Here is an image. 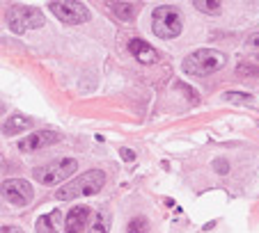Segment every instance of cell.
<instances>
[{
  "instance_id": "obj_1",
  "label": "cell",
  "mask_w": 259,
  "mask_h": 233,
  "mask_svg": "<svg viewBox=\"0 0 259 233\" xmlns=\"http://www.w3.org/2000/svg\"><path fill=\"white\" fill-rule=\"evenodd\" d=\"M106 185V174L101 169H90L85 174L76 176L73 181L60 185L58 188V199L69 201L73 197H90V194L101 192V188Z\"/></svg>"
},
{
  "instance_id": "obj_2",
  "label": "cell",
  "mask_w": 259,
  "mask_h": 233,
  "mask_svg": "<svg viewBox=\"0 0 259 233\" xmlns=\"http://www.w3.org/2000/svg\"><path fill=\"white\" fill-rule=\"evenodd\" d=\"M225 62H227L225 53L213 48H200L184 60V71L191 73V76H211V73L220 71L225 67Z\"/></svg>"
},
{
  "instance_id": "obj_3",
  "label": "cell",
  "mask_w": 259,
  "mask_h": 233,
  "mask_svg": "<svg viewBox=\"0 0 259 233\" xmlns=\"http://www.w3.org/2000/svg\"><path fill=\"white\" fill-rule=\"evenodd\" d=\"M76 169H78V162L73 158H58V160H51L46 165L37 167L34 169V179L39 181L41 185H58L64 179H69Z\"/></svg>"
},
{
  "instance_id": "obj_4",
  "label": "cell",
  "mask_w": 259,
  "mask_h": 233,
  "mask_svg": "<svg viewBox=\"0 0 259 233\" xmlns=\"http://www.w3.org/2000/svg\"><path fill=\"white\" fill-rule=\"evenodd\" d=\"M152 30L156 37L161 39H175L181 34L184 23H181V16L175 7H158L152 14Z\"/></svg>"
},
{
  "instance_id": "obj_5",
  "label": "cell",
  "mask_w": 259,
  "mask_h": 233,
  "mask_svg": "<svg viewBox=\"0 0 259 233\" xmlns=\"http://www.w3.org/2000/svg\"><path fill=\"white\" fill-rule=\"evenodd\" d=\"M7 25L12 32H28L32 28L44 25V14L39 10H32V7H12L7 12Z\"/></svg>"
},
{
  "instance_id": "obj_6",
  "label": "cell",
  "mask_w": 259,
  "mask_h": 233,
  "mask_svg": "<svg viewBox=\"0 0 259 233\" xmlns=\"http://www.w3.org/2000/svg\"><path fill=\"white\" fill-rule=\"evenodd\" d=\"M49 7L62 23L78 25V23H88L90 21V10L83 3H76V0H60V3H51Z\"/></svg>"
},
{
  "instance_id": "obj_7",
  "label": "cell",
  "mask_w": 259,
  "mask_h": 233,
  "mask_svg": "<svg viewBox=\"0 0 259 233\" xmlns=\"http://www.w3.org/2000/svg\"><path fill=\"white\" fill-rule=\"evenodd\" d=\"M0 192H3V197H5L10 204L19 206V208L28 206L30 201L34 199L32 185H30L28 181H23V179H10V181H5V183H3V188H0Z\"/></svg>"
},
{
  "instance_id": "obj_8",
  "label": "cell",
  "mask_w": 259,
  "mask_h": 233,
  "mask_svg": "<svg viewBox=\"0 0 259 233\" xmlns=\"http://www.w3.org/2000/svg\"><path fill=\"white\" fill-rule=\"evenodd\" d=\"M60 142V135L53 131H39V133H32L30 137H25V140L19 142V149L23 151V153H34V151L39 149H46V146L51 144H58Z\"/></svg>"
},
{
  "instance_id": "obj_9",
  "label": "cell",
  "mask_w": 259,
  "mask_h": 233,
  "mask_svg": "<svg viewBox=\"0 0 259 233\" xmlns=\"http://www.w3.org/2000/svg\"><path fill=\"white\" fill-rule=\"evenodd\" d=\"M90 215H92V210L88 206L71 208L67 213V217H64V233H80L85 228V224L90 222Z\"/></svg>"
},
{
  "instance_id": "obj_10",
  "label": "cell",
  "mask_w": 259,
  "mask_h": 233,
  "mask_svg": "<svg viewBox=\"0 0 259 233\" xmlns=\"http://www.w3.org/2000/svg\"><path fill=\"white\" fill-rule=\"evenodd\" d=\"M128 50H131V55L140 64H156L158 62V53L147 44V41H142V39H131V41H128Z\"/></svg>"
},
{
  "instance_id": "obj_11",
  "label": "cell",
  "mask_w": 259,
  "mask_h": 233,
  "mask_svg": "<svg viewBox=\"0 0 259 233\" xmlns=\"http://www.w3.org/2000/svg\"><path fill=\"white\" fill-rule=\"evenodd\" d=\"M60 224H62V213L60 210H51V213L41 215L37 219V233H58Z\"/></svg>"
},
{
  "instance_id": "obj_12",
  "label": "cell",
  "mask_w": 259,
  "mask_h": 233,
  "mask_svg": "<svg viewBox=\"0 0 259 233\" xmlns=\"http://www.w3.org/2000/svg\"><path fill=\"white\" fill-rule=\"evenodd\" d=\"M30 126H32V122H30L28 116H23V114H12L10 119L3 124V133H5V135H21V133L28 131Z\"/></svg>"
},
{
  "instance_id": "obj_13",
  "label": "cell",
  "mask_w": 259,
  "mask_h": 233,
  "mask_svg": "<svg viewBox=\"0 0 259 233\" xmlns=\"http://www.w3.org/2000/svg\"><path fill=\"white\" fill-rule=\"evenodd\" d=\"M110 10H113L115 16H119L122 21L136 19V5H131V3H110Z\"/></svg>"
},
{
  "instance_id": "obj_14",
  "label": "cell",
  "mask_w": 259,
  "mask_h": 233,
  "mask_svg": "<svg viewBox=\"0 0 259 233\" xmlns=\"http://www.w3.org/2000/svg\"><path fill=\"white\" fill-rule=\"evenodd\" d=\"M193 7L200 10V12H204V14H218V12L223 10V5H220L218 0H195Z\"/></svg>"
},
{
  "instance_id": "obj_15",
  "label": "cell",
  "mask_w": 259,
  "mask_h": 233,
  "mask_svg": "<svg viewBox=\"0 0 259 233\" xmlns=\"http://www.w3.org/2000/svg\"><path fill=\"white\" fill-rule=\"evenodd\" d=\"M223 98H225V101H234V103H245V105L254 103L252 94H245V92H227Z\"/></svg>"
},
{
  "instance_id": "obj_16",
  "label": "cell",
  "mask_w": 259,
  "mask_h": 233,
  "mask_svg": "<svg viewBox=\"0 0 259 233\" xmlns=\"http://www.w3.org/2000/svg\"><path fill=\"white\" fill-rule=\"evenodd\" d=\"M90 233H108V217L103 213H99L94 217V224L90 226Z\"/></svg>"
},
{
  "instance_id": "obj_17",
  "label": "cell",
  "mask_w": 259,
  "mask_h": 233,
  "mask_svg": "<svg viewBox=\"0 0 259 233\" xmlns=\"http://www.w3.org/2000/svg\"><path fill=\"white\" fill-rule=\"evenodd\" d=\"M147 228H149V224L145 217H136L128 224V233H147Z\"/></svg>"
},
{
  "instance_id": "obj_18",
  "label": "cell",
  "mask_w": 259,
  "mask_h": 233,
  "mask_svg": "<svg viewBox=\"0 0 259 233\" xmlns=\"http://www.w3.org/2000/svg\"><path fill=\"white\" fill-rule=\"evenodd\" d=\"M245 46H248V48H254V50H257V48H259V32L250 34L248 41H245Z\"/></svg>"
},
{
  "instance_id": "obj_19",
  "label": "cell",
  "mask_w": 259,
  "mask_h": 233,
  "mask_svg": "<svg viewBox=\"0 0 259 233\" xmlns=\"http://www.w3.org/2000/svg\"><path fill=\"white\" fill-rule=\"evenodd\" d=\"M122 158L126 162H133V160H136V153H133V151H128V149H122Z\"/></svg>"
},
{
  "instance_id": "obj_20",
  "label": "cell",
  "mask_w": 259,
  "mask_h": 233,
  "mask_svg": "<svg viewBox=\"0 0 259 233\" xmlns=\"http://www.w3.org/2000/svg\"><path fill=\"white\" fill-rule=\"evenodd\" d=\"M0 233H25L23 228H19V226H3L0 228Z\"/></svg>"
},
{
  "instance_id": "obj_21",
  "label": "cell",
  "mask_w": 259,
  "mask_h": 233,
  "mask_svg": "<svg viewBox=\"0 0 259 233\" xmlns=\"http://www.w3.org/2000/svg\"><path fill=\"white\" fill-rule=\"evenodd\" d=\"M215 169H218V171H227V165H225V162H215Z\"/></svg>"
},
{
  "instance_id": "obj_22",
  "label": "cell",
  "mask_w": 259,
  "mask_h": 233,
  "mask_svg": "<svg viewBox=\"0 0 259 233\" xmlns=\"http://www.w3.org/2000/svg\"><path fill=\"white\" fill-rule=\"evenodd\" d=\"M3 112H5V105H3V103H0V114H3Z\"/></svg>"
}]
</instances>
